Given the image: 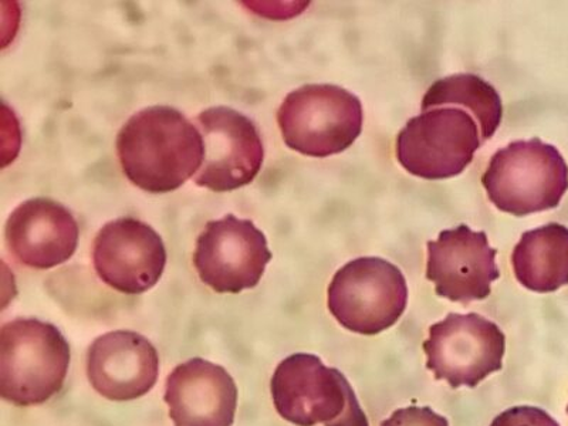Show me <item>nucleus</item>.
Returning a JSON list of instances; mask_svg holds the SVG:
<instances>
[{
	"label": "nucleus",
	"instance_id": "9b49d317",
	"mask_svg": "<svg viewBox=\"0 0 568 426\" xmlns=\"http://www.w3.org/2000/svg\"><path fill=\"white\" fill-rule=\"evenodd\" d=\"M95 272L114 291L141 294L160 282L166 251L160 233L135 217H119L101 227L93 248Z\"/></svg>",
	"mask_w": 568,
	"mask_h": 426
},
{
	"label": "nucleus",
	"instance_id": "aec40b11",
	"mask_svg": "<svg viewBox=\"0 0 568 426\" xmlns=\"http://www.w3.org/2000/svg\"><path fill=\"white\" fill-rule=\"evenodd\" d=\"M566 410H567V414H568V407H567V409H566Z\"/></svg>",
	"mask_w": 568,
	"mask_h": 426
},
{
	"label": "nucleus",
	"instance_id": "6ab92c4d",
	"mask_svg": "<svg viewBox=\"0 0 568 426\" xmlns=\"http://www.w3.org/2000/svg\"><path fill=\"white\" fill-rule=\"evenodd\" d=\"M382 426H449V423L429 407L413 405L395 410L388 419L383 420Z\"/></svg>",
	"mask_w": 568,
	"mask_h": 426
},
{
	"label": "nucleus",
	"instance_id": "ddd939ff",
	"mask_svg": "<svg viewBox=\"0 0 568 426\" xmlns=\"http://www.w3.org/2000/svg\"><path fill=\"white\" fill-rule=\"evenodd\" d=\"M160 373L152 343L131 329H116L94 339L88 352V377L101 397L116 403L149 394Z\"/></svg>",
	"mask_w": 568,
	"mask_h": 426
},
{
	"label": "nucleus",
	"instance_id": "4468645a",
	"mask_svg": "<svg viewBox=\"0 0 568 426\" xmlns=\"http://www.w3.org/2000/svg\"><path fill=\"white\" fill-rule=\"evenodd\" d=\"M79 225L68 207L49 197H33L10 213L4 241L20 265L52 268L68 262L79 243Z\"/></svg>",
	"mask_w": 568,
	"mask_h": 426
},
{
	"label": "nucleus",
	"instance_id": "0eeeda50",
	"mask_svg": "<svg viewBox=\"0 0 568 426\" xmlns=\"http://www.w3.org/2000/svg\"><path fill=\"white\" fill-rule=\"evenodd\" d=\"M484 144L480 129L458 106L430 109L410 119L397 136V160L404 170L424 180L458 176Z\"/></svg>",
	"mask_w": 568,
	"mask_h": 426
},
{
	"label": "nucleus",
	"instance_id": "f8f14e48",
	"mask_svg": "<svg viewBox=\"0 0 568 426\" xmlns=\"http://www.w3.org/2000/svg\"><path fill=\"white\" fill-rule=\"evenodd\" d=\"M496 248L489 246L486 232L460 225L439 233L438 241L428 242L426 278L435 284L438 296L468 304L485 301L491 283L500 277Z\"/></svg>",
	"mask_w": 568,
	"mask_h": 426
},
{
	"label": "nucleus",
	"instance_id": "423d86ee",
	"mask_svg": "<svg viewBox=\"0 0 568 426\" xmlns=\"http://www.w3.org/2000/svg\"><path fill=\"white\" fill-rule=\"evenodd\" d=\"M408 304L404 273L379 257H359L334 275L328 308L349 332L377 336L393 327Z\"/></svg>",
	"mask_w": 568,
	"mask_h": 426
},
{
	"label": "nucleus",
	"instance_id": "f03ea898",
	"mask_svg": "<svg viewBox=\"0 0 568 426\" xmlns=\"http://www.w3.org/2000/svg\"><path fill=\"white\" fill-rule=\"evenodd\" d=\"M70 346L53 324L14 318L0 329V395L18 407L44 404L63 388Z\"/></svg>",
	"mask_w": 568,
	"mask_h": 426
},
{
	"label": "nucleus",
	"instance_id": "20e7f679",
	"mask_svg": "<svg viewBox=\"0 0 568 426\" xmlns=\"http://www.w3.org/2000/svg\"><path fill=\"white\" fill-rule=\"evenodd\" d=\"M497 210L515 216L555 210L568 190L560 151L540 139L515 141L496 152L481 176Z\"/></svg>",
	"mask_w": 568,
	"mask_h": 426
},
{
	"label": "nucleus",
	"instance_id": "7ed1b4c3",
	"mask_svg": "<svg viewBox=\"0 0 568 426\" xmlns=\"http://www.w3.org/2000/svg\"><path fill=\"white\" fill-rule=\"evenodd\" d=\"M272 398L283 419L296 426H369L352 384L314 354L284 358L273 374Z\"/></svg>",
	"mask_w": 568,
	"mask_h": 426
},
{
	"label": "nucleus",
	"instance_id": "f257e3e1",
	"mask_svg": "<svg viewBox=\"0 0 568 426\" xmlns=\"http://www.w3.org/2000/svg\"><path fill=\"white\" fill-rule=\"evenodd\" d=\"M115 142L125 176L151 194L176 191L200 172L205 160L201 131L169 105L139 111L126 121Z\"/></svg>",
	"mask_w": 568,
	"mask_h": 426
},
{
	"label": "nucleus",
	"instance_id": "a211bd4d",
	"mask_svg": "<svg viewBox=\"0 0 568 426\" xmlns=\"http://www.w3.org/2000/svg\"><path fill=\"white\" fill-rule=\"evenodd\" d=\"M490 426H560L545 409L515 407L504 410L491 420Z\"/></svg>",
	"mask_w": 568,
	"mask_h": 426
},
{
	"label": "nucleus",
	"instance_id": "39448f33",
	"mask_svg": "<svg viewBox=\"0 0 568 426\" xmlns=\"http://www.w3.org/2000/svg\"><path fill=\"white\" fill-rule=\"evenodd\" d=\"M362 101L332 84H307L292 91L277 111L288 149L326 159L353 145L363 130Z\"/></svg>",
	"mask_w": 568,
	"mask_h": 426
},
{
	"label": "nucleus",
	"instance_id": "9d476101",
	"mask_svg": "<svg viewBox=\"0 0 568 426\" xmlns=\"http://www.w3.org/2000/svg\"><path fill=\"white\" fill-rule=\"evenodd\" d=\"M205 141L197 186L230 192L251 184L262 170L265 149L255 123L230 106H211L196 116Z\"/></svg>",
	"mask_w": 568,
	"mask_h": 426
},
{
	"label": "nucleus",
	"instance_id": "f3484780",
	"mask_svg": "<svg viewBox=\"0 0 568 426\" xmlns=\"http://www.w3.org/2000/svg\"><path fill=\"white\" fill-rule=\"evenodd\" d=\"M458 105L468 111L480 129L481 141L495 135L504 119V104L494 85L475 74H455L435 81L426 91L423 111Z\"/></svg>",
	"mask_w": 568,
	"mask_h": 426
},
{
	"label": "nucleus",
	"instance_id": "6e6552de",
	"mask_svg": "<svg viewBox=\"0 0 568 426\" xmlns=\"http://www.w3.org/2000/svg\"><path fill=\"white\" fill-rule=\"evenodd\" d=\"M426 368L454 389L475 388L504 368L506 337L490 320L476 313H450L429 327L423 344Z\"/></svg>",
	"mask_w": 568,
	"mask_h": 426
},
{
	"label": "nucleus",
	"instance_id": "2eb2a0df",
	"mask_svg": "<svg viewBox=\"0 0 568 426\" xmlns=\"http://www.w3.org/2000/svg\"><path fill=\"white\" fill-rule=\"evenodd\" d=\"M164 399L175 426H232L237 387L221 365L192 358L169 375Z\"/></svg>",
	"mask_w": 568,
	"mask_h": 426
},
{
	"label": "nucleus",
	"instance_id": "1a4fd4ad",
	"mask_svg": "<svg viewBox=\"0 0 568 426\" xmlns=\"http://www.w3.org/2000/svg\"><path fill=\"white\" fill-rule=\"evenodd\" d=\"M265 233L235 215L210 221L197 236L194 265L202 283L216 293L256 287L272 261Z\"/></svg>",
	"mask_w": 568,
	"mask_h": 426
},
{
	"label": "nucleus",
	"instance_id": "dca6fc26",
	"mask_svg": "<svg viewBox=\"0 0 568 426\" xmlns=\"http://www.w3.org/2000/svg\"><path fill=\"white\" fill-rule=\"evenodd\" d=\"M517 282L527 291L552 293L568 284V227L559 223L527 231L511 255Z\"/></svg>",
	"mask_w": 568,
	"mask_h": 426
}]
</instances>
